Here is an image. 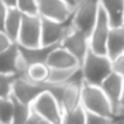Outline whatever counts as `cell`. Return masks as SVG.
I'll return each mask as SVG.
<instances>
[{"instance_id":"obj_1","label":"cell","mask_w":124,"mask_h":124,"mask_svg":"<svg viewBox=\"0 0 124 124\" xmlns=\"http://www.w3.org/2000/svg\"><path fill=\"white\" fill-rule=\"evenodd\" d=\"M112 72V59L108 55H100L89 49L81 64L83 80L93 85H101Z\"/></svg>"},{"instance_id":"obj_2","label":"cell","mask_w":124,"mask_h":124,"mask_svg":"<svg viewBox=\"0 0 124 124\" xmlns=\"http://www.w3.org/2000/svg\"><path fill=\"white\" fill-rule=\"evenodd\" d=\"M81 105L88 112H95L115 119V109L108 96L100 85H93L83 81L81 87Z\"/></svg>"},{"instance_id":"obj_3","label":"cell","mask_w":124,"mask_h":124,"mask_svg":"<svg viewBox=\"0 0 124 124\" xmlns=\"http://www.w3.org/2000/svg\"><path fill=\"white\" fill-rule=\"evenodd\" d=\"M100 0H81L75 7L73 11V27L83 31L87 35H91L95 24L99 17Z\"/></svg>"},{"instance_id":"obj_4","label":"cell","mask_w":124,"mask_h":124,"mask_svg":"<svg viewBox=\"0 0 124 124\" xmlns=\"http://www.w3.org/2000/svg\"><path fill=\"white\" fill-rule=\"evenodd\" d=\"M73 27V14L67 20H54L41 16V44L54 46L62 44L71 28Z\"/></svg>"},{"instance_id":"obj_5","label":"cell","mask_w":124,"mask_h":124,"mask_svg":"<svg viewBox=\"0 0 124 124\" xmlns=\"http://www.w3.org/2000/svg\"><path fill=\"white\" fill-rule=\"evenodd\" d=\"M32 111L52 124H63V108L60 107L56 97L49 91H44L35 101L31 104Z\"/></svg>"},{"instance_id":"obj_6","label":"cell","mask_w":124,"mask_h":124,"mask_svg":"<svg viewBox=\"0 0 124 124\" xmlns=\"http://www.w3.org/2000/svg\"><path fill=\"white\" fill-rule=\"evenodd\" d=\"M111 22L108 17L107 12L104 11L103 7H100L99 17L89 35V48L91 51L96 52L100 55H107V43H108V36L111 32Z\"/></svg>"},{"instance_id":"obj_7","label":"cell","mask_w":124,"mask_h":124,"mask_svg":"<svg viewBox=\"0 0 124 124\" xmlns=\"http://www.w3.org/2000/svg\"><path fill=\"white\" fill-rule=\"evenodd\" d=\"M17 43L23 47H39L41 44V16L24 14Z\"/></svg>"},{"instance_id":"obj_8","label":"cell","mask_w":124,"mask_h":124,"mask_svg":"<svg viewBox=\"0 0 124 124\" xmlns=\"http://www.w3.org/2000/svg\"><path fill=\"white\" fill-rule=\"evenodd\" d=\"M44 91H48V81L36 83V81L28 79L27 76H24V78H17L15 80L12 96H15L17 100L25 103V104L31 105Z\"/></svg>"},{"instance_id":"obj_9","label":"cell","mask_w":124,"mask_h":124,"mask_svg":"<svg viewBox=\"0 0 124 124\" xmlns=\"http://www.w3.org/2000/svg\"><path fill=\"white\" fill-rule=\"evenodd\" d=\"M62 46L79 60L80 65L83 64L87 54L91 49L89 48V36L83 31L78 30L76 27H72L70 32L65 35V38L62 41Z\"/></svg>"},{"instance_id":"obj_10","label":"cell","mask_w":124,"mask_h":124,"mask_svg":"<svg viewBox=\"0 0 124 124\" xmlns=\"http://www.w3.org/2000/svg\"><path fill=\"white\" fill-rule=\"evenodd\" d=\"M39 15L54 20H67L72 16L75 7L64 0H38Z\"/></svg>"},{"instance_id":"obj_11","label":"cell","mask_w":124,"mask_h":124,"mask_svg":"<svg viewBox=\"0 0 124 124\" xmlns=\"http://www.w3.org/2000/svg\"><path fill=\"white\" fill-rule=\"evenodd\" d=\"M105 95L108 96L111 104H112L113 109H115V117L119 112V107H120V100L121 95H123L124 89V78L116 72H112L100 85Z\"/></svg>"},{"instance_id":"obj_12","label":"cell","mask_w":124,"mask_h":124,"mask_svg":"<svg viewBox=\"0 0 124 124\" xmlns=\"http://www.w3.org/2000/svg\"><path fill=\"white\" fill-rule=\"evenodd\" d=\"M23 16H24V12L19 7H11V8H8L6 20L1 24V31L6 32L14 41H17V38H19Z\"/></svg>"},{"instance_id":"obj_13","label":"cell","mask_w":124,"mask_h":124,"mask_svg":"<svg viewBox=\"0 0 124 124\" xmlns=\"http://www.w3.org/2000/svg\"><path fill=\"white\" fill-rule=\"evenodd\" d=\"M47 64L49 68H70L80 65V63L68 49H65L60 44L51 52L48 60H47Z\"/></svg>"},{"instance_id":"obj_14","label":"cell","mask_w":124,"mask_h":124,"mask_svg":"<svg viewBox=\"0 0 124 124\" xmlns=\"http://www.w3.org/2000/svg\"><path fill=\"white\" fill-rule=\"evenodd\" d=\"M20 46V44H19ZM60 44H54V46H39V47H23L20 46V52L23 57L27 60L30 65L38 64V63H47L51 52Z\"/></svg>"},{"instance_id":"obj_15","label":"cell","mask_w":124,"mask_h":124,"mask_svg":"<svg viewBox=\"0 0 124 124\" xmlns=\"http://www.w3.org/2000/svg\"><path fill=\"white\" fill-rule=\"evenodd\" d=\"M124 54V25L111 28L107 43V55L111 59H116Z\"/></svg>"},{"instance_id":"obj_16","label":"cell","mask_w":124,"mask_h":124,"mask_svg":"<svg viewBox=\"0 0 124 124\" xmlns=\"http://www.w3.org/2000/svg\"><path fill=\"white\" fill-rule=\"evenodd\" d=\"M112 27L124 25V0H100Z\"/></svg>"},{"instance_id":"obj_17","label":"cell","mask_w":124,"mask_h":124,"mask_svg":"<svg viewBox=\"0 0 124 124\" xmlns=\"http://www.w3.org/2000/svg\"><path fill=\"white\" fill-rule=\"evenodd\" d=\"M19 56H20L19 43H14L6 51L0 52V68H1V73H15L16 72V64H17V60H19Z\"/></svg>"},{"instance_id":"obj_18","label":"cell","mask_w":124,"mask_h":124,"mask_svg":"<svg viewBox=\"0 0 124 124\" xmlns=\"http://www.w3.org/2000/svg\"><path fill=\"white\" fill-rule=\"evenodd\" d=\"M15 112L14 97H0V124H12Z\"/></svg>"},{"instance_id":"obj_19","label":"cell","mask_w":124,"mask_h":124,"mask_svg":"<svg viewBox=\"0 0 124 124\" xmlns=\"http://www.w3.org/2000/svg\"><path fill=\"white\" fill-rule=\"evenodd\" d=\"M49 71H51V68L48 67L47 63L32 64L30 67V70H28L27 78L31 79L32 81H36V83H44V81H48Z\"/></svg>"},{"instance_id":"obj_20","label":"cell","mask_w":124,"mask_h":124,"mask_svg":"<svg viewBox=\"0 0 124 124\" xmlns=\"http://www.w3.org/2000/svg\"><path fill=\"white\" fill-rule=\"evenodd\" d=\"M14 101H15V112H14V121L12 124H25L27 120L30 119V116L32 115V107L30 104H25V103L17 100L15 96Z\"/></svg>"},{"instance_id":"obj_21","label":"cell","mask_w":124,"mask_h":124,"mask_svg":"<svg viewBox=\"0 0 124 124\" xmlns=\"http://www.w3.org/2000/svg\"><path fill=\"white\" fill-rule=\"evenodd\" d=\"M85 121L87 111L83 105H79L75 109L64 112V116H63V124H85Z\"/></svg>"},{"instance_id":"obj_22","label":"cell","mask_w":124,"mask_h":124,"mask_svg":"<svg viewBox=\"0 0 124 124\" xmlns=\"http://www.w3.org/2000/svg\"><path fill=\"white\" fill-rule=\"evenodd\" d=\"M19 78L15 73H1L0 76V97L12 96L15 80Z\"/></svg>"},{"instance_id":"obj_23","label":"cell","mask_w":124,"mask_h":124,"mask_svg":"<svg viewBox=\"0 0 124 124\" xmlns=\"http://www.w3.org/2000/svg\"><path fill=\"white\" fill-rule=\"evenodd\" d=\"M116 120L113 117H108L104 115H99L95 112L87 111V121L85 124H115Z\"/></svg>"},{"instance_id":"obj_24","label":"cell","mask_w":124,"mask_h":124,"mask_svg":"<svg viewBox=\"0 0 124 124\" xmlns=\"http://www.w3.org/2000/svg\"><path fill=\"white\" fill-rule=\"evenodd\" d=\"M17 7L22 9L24 14L38 15V0H17Z\"/></svg>"},{"instance_id":"obj_25","label":"cell","mask_w":124,"mask_h":124,"mask_svg":"<svg viewBox=\"0 0 124 124\" xmlns=\"http://www.w3.org/2000/svg\"><path fill=\"white\" fill-rule=\"evenodd\" d=\"M112 68H113V72L119 73L124 78V54L112 60Z\"/></svg>"},{"instance_id":"obj_26","label":"cell","mask_w":124,"mask_h":124,"mask_svg":"<svg viewBox=\"0 0 124 124\" xmlns=\"http://www.w3.org/2000/svg\"><path fill=\"white\" fill-rule=\"evenodd\" d=\"M14 43H17V41H14L6 32L0 31V52H1V51H6V49L9 48V47H11Z\"/></svg>"},{"instance_id":"obj_27","label":"cell","mask_w":124,"mask_h":124,"mask_svg":"<svg viewBox=\"0 0 124 124\" xmlns=\"http://www.w3.org/2000/svg\"><path fill=\"white\" fill-rule=\"evenodd\" d=\"M25 124H52V123L48 120H46L44 117H41L40 115H38V113H35L32 111V115L30 116V119L27 120Z\"/></svg>"},{"instance_id":"obj_28","label":"cell","mask_w":124,"mask_h":124,"mask_svg":"<svg viewBox=\"0 0 124 124\" xmlns=\"http://www.w3.org/2000/svg\"><path fill=\"white\" fill-rule=\"evenodd\" d=\"M1 3H4L6 6H8L9 8L11 7H17V0H0Z\"/></svg>"},{"instance_id":"obj_29","label":"cell","mask_w":124,"mask_h":124,"mask_svg":"<svg viewBox=\"0 0 124 124\" xmlns=\"http://www.w3.org/2000/svg\"><path fill=\"white\" fill-rule=\"evenodd\" d=\"M124 113V89H123V95H121V100H120V107H119V112L116 116L119 115H123Z\"/></svg>"},{"instance_id":"obj_30","label":"cell","mask_w":124,"mask_h":124,"mask_svg":"<svg viewBox=\"0 0 124 124\" xmlns=\"http://www.w3.org/2000/svg\"><path fill=\"white\" fill-rule=\"evenodd\" d=\"M64 1H67V3L72 7H76L79 4V0H64Z\"/></svg>"},{"instance_id":"obj_31","label":"cell","mask_w":124,"mask_h":124,"mask_svg":"<svg viewBox=\"0 0 124 124\" xmlns=\"http://www.w3.org/2000/svg\"><path fill=\"white\" fill-rule=\"evenodd\" d=\"M115 120L117 121V123H124V113H123V115L116 116V117H115Z\"/></svg>"},{"instance_id":"obj_32","label":"cell","mask_w":124,"mask_h":124,"mask_svg":"<svg viewBox=\"0 0 124 124\" xmlns=\"http://www.w3.org/2000/svg\"><path fill=\"white\" fill-rule=\"evenodd\" d=\"M116 123H117V121H116ZM119 124H124V123H119Z\"/></svg>"},{"instance_id":"obj_33","label":"cell","mask_w":124,"mask_h":124,"mask_svg":"<svg viewBox=\"0 0 124 124\" xmlns=\"http://www.w3.org/2000/svg\"><path fill=\"white\" fill-rule=\"evenodd\" d=\"M115 124H119V123H115Z\"/></svg>"}]
</instances>
